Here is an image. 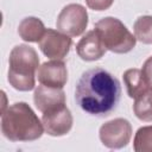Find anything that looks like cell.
<instances>
[{
	"label": "cell",
	"mask_w": 152,
	"mask_h": 152,
	"mask_svg": "<svg viewBox=\"0 0 152 152\" xmlns=\"http://www.w3.org/2000/svg\"><path fill=\"white\" fill-rule=\"evenodd\" d=\"M133 112L135 116L145 122L152 121V89L148 88L134 99Z\"/></svg>",
	"instance_id": "5bb4252c"
},
{
	"label": "cell",
	"mask_w": 152,
	"mask_h": 152,
	"mask_svg": "<svg viewBox=\"0 0 152 152\" xmlns=\"http://www.w3.org/2000/svg\"><path fill=\"white\" fill-rule=\"evenodd\" d=\"M107 48L103 44L99 32L94 28L88 31L76 44V52L78 57L87 62H94L103 57Z\"/></svg>",
	"instance_id": "30bf717a"
},
{
	"label": "cell",
	"mask_w": 152,
	"mask_h": 152,
	"mask_svg": "<svg viewBox=\"0 0 152 152\" xmlns=\"http://www.w3.org/2000/svg\"><path fill=\"white\" fill-rule=\"evenodd\" d=\"M38 68L39 57L37 51L26 44L15 45L10 52L7 80L14 89L30 91L36 86Z\"/></svg>",
	"instance_id": "3957f363"
},
{
	"label": "cell",
	"mask_w": 152,
	"mask_h": 152,
	"mask_svg": "<svg viewBox=\"0 0 152 152\" xmlns=\"http://www.w3.org/2000/svg\"><path fill=\"white\" fill-rule=\"evenodd\" d=\"M124 82L126 86L127 94L131 99L138 97L145 90L148 89V86L145 82L141 70L139 69H128L124 72Z\"/></svg>",
	"instance_id": "4fadbf2b"
},
{
	"label": "cell",
	"mask_w": 152,
	"mask_h": 152,
	"mask_svg": "<svg viewBox=\"0 0 152 152\" xmlns=\"http://www.w3.org/2000/svg\"><path fill=\"white\" fill-rule=\"evenodd\" d=\"M45 26L43 21L36 17L24 18L18 26L19 37L28 43H38L45 33Z\"/></svg>",
	"instance_id": "7c38bea8"
},
{
	"label": "cell",
	"mask_w": 152,
	"mask_h": 152,
	"mask_svg": "<svg viewBox=\"0 0 152 152\" xmlns=\"http://www.w3.org/2000/svg\"><path fill=\"white\" fill-rule=\"evenodd\" d=\"M84 1L90 10L99 11V12L108 10L114 2V0H84Z\"/></svg>",
	"instance_id": "e0dca14e"
},
{
	"label": "cell",
	"mask_w": 152,
	"mask_h": 152,
	"mask_svg": "<svg viewBox=\"0 0 152 152\" xmlns=\"http://www.w3.org/2000/svg\"><path fill=\"white\" fill-rule=\"evenodd\" d=\"M87 25L88 13L80 4H69L64 6L56 20L57 30L70 37L81 36L86 31Z\"/></svg>",
	"instance_id": "5b68a950"
},
{
	"label": "cell",
	"mask_w": 152,
	"mask_h": 152,
	"mask_svg": "<svg viewBox=\"0 0 152 152\" xmlns=\"http://www.w3.org/2000/svg\"><path fill=\"white\" fill-rule=\"evenodd\" d=\"M121 86L116 77L102 68L84 71L75 88V100L80 108L94 116H108L118 106Z\"/></svg>",
	"instance_id": "6da1fadb"
},
{
	"label": "cell",
	"mask_w": 152,
	"mask_h": 152,
	"mask_svg": "<svg viewBox=\"0 0 152 152\" xmlns=\"http://www.w3.org/2000/svg\"><path fill=\"white\" fill-rule=\"evenodd\" d=\"M37 78L40 84L63 88L68 82V69L62 59H53L43 63L37 70Z\"/></svg>",
	"instance_id": "9c48e42d"
},
{
	"label": "cell",
	"mask_w": 152,
	"mask_h": 152,
	"mask_svg": "<svg viewBox=\"0 0 152 152\" xmlns=\"http://www.w3.org/2000/svg\"><path fill=\"white\" fill-rule=\"evenodd\" d=\"M134 36L142 44H152V15L139 17L134 25Z\"/></svg>",
	"instance_id": "9a60e30c"
},
{
	"label": "cell",
	"mask_w": 152,
	"mask_h": 152,
	"mask_svg": "<svg viewBox=\"0 0 152 152\" xmlns=\"http://www.w3.org/2000/svg\"><path fill=\"white\" fill-rule=\"evenodd\" d=\"M141 72H142V76L145 78L146 84L148 86V88L152 89V56L148 57L145 61V63L142 64Z\"/></svg>",
	"instance_id": "ac0fdd59"
},
{
	"label": "cell",
	"mask_w": 152,
	"mask_h": 152,
	"mask_svg": "<svg viewBox=\"0 0 152 152\" xmlns=\"http://www.w3.org/2000/svg\"><path fill=\"white\" fill-rule=\"evenodd\" d=\"M42 122L44 131L51 137H62L70 132L74 119L70 109L63 104L43 113Z\"/></svg>",
	"instance_id": "ba28073f"
},
{
	"label": "cell",
	"mask_w": 152,
	"mask_h": 152,
	"mask_svg": "<svg viewBox=\"0 0 152 152\" xmlns=\"http://www.w3.org/2000/svg\"><path fill=\"white\" fill-rule=\"evenodd\" d=\"M40 51L51 59H63L70 51L72 40L70 36L58 30L46 28L42 39L38 42Z\"/></svg>",
	"instance_id": "52a82bcc"
},
{
	"label": "cell",
	"mask_w": 152,
	"mask_h": 152,
	"mask_svg": "<svg viewBox=\"0 0 152 152\" xmlns=\"http://www.w3.org/2000/svg\"><path fill=\"white\" fill-rule=\"evenodd\" d=\"M1 132L11 141H34L44 133L43 122L26 102H15L1 112Z\"/></svg>",
	"instance_id": "7a4b0ae2"
},
{
	"label": "cell",
	"mask_w": 152,
	"mask_h": 152,
	"mask_svg": "<svg viewBox=\"0 0 152 152\" xmlns=\"http://www.w3.org/2000/svg\"><path fill=\"white\" fill-rule=\"evenodd\" d=\"M135 152H152V125L140 127L133 139Z\"/></svg>",
	"instance_id": "2e32d148"
},
{
	"label": "cell",
	"mask_w": 152,
	"mask_h": 152,
	"mask_svg": "<svg viewBox=\"0 0 152 152\" xmlns=\"http://www.w3.org/2000/svg\"><path fill=\"white\" fill-rule=\"evenodd\" d=\"M99 137L103 146L119 150L126 147L132 138V125L124 118H116L104 122L99 129Z\"/></svg>",
	"instance_id": "8992f818"
},
{
	"label": "cell",
	"mask_w": 152,
	"mask_h": 152,
	"mask_svg": "<svg viewBox=\"0 0 152 152\" xmlns=\"http://www.w3.org/2000/svg\"><path fill=\"white\" fill-rule=\"evenodd\" d=\"M94 28L99 32L107 50L114 53H127L135 46V36L118 18H102L95 24Z\"/></svg>",
	"instance_id": "277c9868"
},
{
	"label": "cell",
	"mask_w": 152,
	"mask_h": 152,
	"mask_svg": "<svg viewBox=\"0 0 152 152\" xmlns=\"http://www.w3.org/2000/svg\"><path fill=\"white\" fill-rule=\"evenodd\" d=\"M33 102L38 110L44 113L65 104V93L63 91V88H53L40 84L34 89Z\"/></svg>",
	"instance_id": "8fae6325"
}]
</instances>
